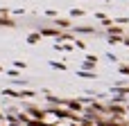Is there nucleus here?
Returning a JSON list of instances; mask_svg holds the SVG:
<instances>
[{"label":"nucleus","mask_w":129,"mask_h":126,"mask_svg":"<svg viewBox=\"0 0 129 126\" xmlns=\"http://www.w3.org/2000/svg\"><path fill=\"white\" fill-rule=\"evenodd\" d=\"M45 122H50V124H52V122H57V117H54V115L50 113V115H45Z\"/></svg>","instance_id":"obj_1"}]
</instances>
